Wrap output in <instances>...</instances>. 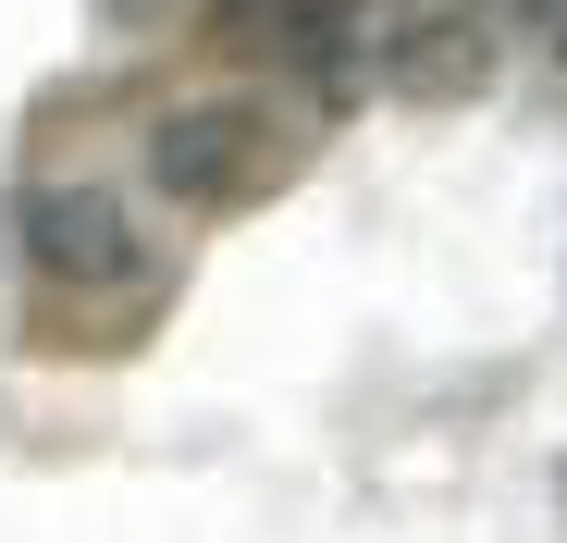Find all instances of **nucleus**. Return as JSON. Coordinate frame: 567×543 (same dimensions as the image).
Returning a JSON list of instances; mask_svg holds the SVG:
<instances>
[{
	"label": "nucleus",
	"mask_w": 567,
	"mask_h": 543,
	"mask_svg": "<svg viewBox=\"0 0 567 543\" xmlns=\"http://www.w3.org/2000/svg\"><path fill=\"white\" fill-rule=\"evenodd\" d=\"M148 186L173 211H247V198L284 186V136L247 100H173L148 124Z\"/></svg>",
	"instance_id": "1"
},
{
	"label": "nucleus",
	"mask_w": 567,
	"mask_h": 543,
	"mask_svg": "<svg viewBox=\"0 0 567 543\" xmlns=\"http://www.w3.org/2000/svg\"><path fill=\"white\" fill-rule=\"evenodd\" d=\"M13 259L38 272V285H136V272H148L136 223L100 186H25L13 198Z\"/></svg>",
	"instance_id": "2"
},
{
	"label": "nucleus",
	"mask_w": 567,
	"mask_h": 543,
	"mask_svg": "<svg viewBox=\"0 0 567 543\" xmlns=\"http://www.w3.org/2000/svg\"><path fill=\"white\" fill-rule=\"evenodd\" d=\"M210 13H223V38H235L247 62L358 86V0H210Z\"/></svg>",
	"instance_id": "3"
},
{
	"label": "nucleus",
	"mask_w": 567,
	"mask_h": 543,
	"mask_svg": "<svg viewBox=\"0 0 567 543\" xmlns=\"http://www.w3.org/2000/svg\"><path fill=\"white\" fill-rule=\"evenodd\" d=\"M395 74L420 86V100H444V86H482V25H420V38H395Z\"/></svg>",
	"instance_id": "4"
},
{
	"label": "nucleus",
	"mask_w": 567,
	"mask_h": 543,
	"mask_svg": "<svg viewBox=\"0 0 567 543\" xmlns=\"http://www.w3.org/2000/svg\"><path fill=\"white\" fill-rule=\"evenodd\" d=\"M543 50H555V62H567V0H543Z\"/></svg>",
	"instance_id": "5"
}]
</instances>
